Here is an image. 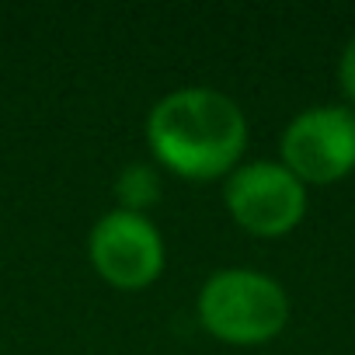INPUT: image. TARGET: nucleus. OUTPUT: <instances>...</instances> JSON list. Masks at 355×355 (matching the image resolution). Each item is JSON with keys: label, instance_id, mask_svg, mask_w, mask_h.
Returning <instances> with one entry per match:
<instances>
[{"label": "nucleus", "instance_id": "nucleus-4", "mask_svg": "<svg viewBox=\"0 0 355 355\" xmlns=\"http://www.w3.org/2000/svg\"><path fill=\"white\" fill-rule=\"evenodd\" d=\"M227 206L244 230L261 237H279L303 220L306 192L303 182L286 164L254 160L230 174Z\"/></svg>", "mask_w": 355, "mask_h": 355}, {"label": "nucleus", "instance_id": "nucleus-1", "mask_svg": "<svg viewBox=\"0 0 355 355\" xmlns=\"http://www.w3.org/2000/svg\"><path fill=\"white\" fill-rule=\"evenodd\" d=\"M146 136L153 153L185 178H216L237 164L248 122L234 98L213 87H182L150 112Z\"/></svg>", "mask_w": 355, "mask_h": 355}, {"label": "nucleus", "instance_id": "nucleus-6", "mask_svg": "<svg viewBox=\"0 0 355 355\" xmlns=\"http://www.w3.org/2000/svg\"><path fill=\"white\" fill-rule=\"evenodd\" d=\"M115 192H119L125 213H143L150 202H157L160 182H157V174H153L146 164H129V167L119 174Z\"/></svg>", "mask_w": 355, "mask_h": 355}, {"label": "nucleus", "instance_id": "nucleus-2", "mask_svg": "<svg viewBox=\"0 0 355 355\" xmlns=\"http://www.w3.org/2000/svg\"><path fill=\"white\" fill-rule=\"evenodd\" d=\"M202 324L234 345H258L286 327L289 300L282 286L251 268L213 272L199 293Z\"/></svg>", "mask_w": 355, "mask_h": 355}, {"label": "nucleus", "instance_id": "nucleus-3", "mask_svg": "<svg viewBox=\"0 0 355 355\" xmlns=\"http://www.w3.org/2000/svg\"><path fill=\"white\" fill-rule=\"evenodd\" d=\"M282 160L300 182H338L355 167V112L341 105L300 112L282 136Z\"/></svg>", "mask_w": 355, "mask_h": 355}, {"label": "nucleus", "instance_id": "nucleus-7", "mask_svg": "<svg viewBox=\"0 0 355 355\" xmlns=\"http://www.w3.org/2000/svg\"><path fill=\"white\" fill-rule=\"evenodd\" d=\"M338 80H341V91L355 101V35L348 39L345 53H341V63H338Z\"/></svg>", "mask_w": 355, "mask_h": 355}, {"label": "nucleus", "instance_id": "nucleus-5", "mask_svg": "<svg viewBox=\"0 0 355 355\" xmlns=\"http://www.w3.org/2000/svg\"><path fill=\"white\" fill-rule=\"evenodd\" d=\"M91 261L112 286L139 289L157 279L164 265V244L143 213L115 209L105 213L91 230Z\"/></svg>", "mask_w": 355, "mask_h": 355}]
</instances>
